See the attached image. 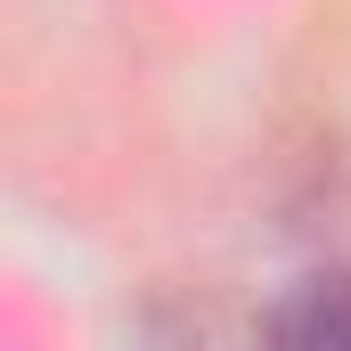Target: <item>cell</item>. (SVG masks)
Wrapping results in <instances>:
<instances>
[{"label": "cell", "instance_id": "1", "mask_svg": "<svg viewBox=\"0 0 351 351\" xmlns=\"http://www.w3.org/2000/svg\"><path fill=\"white\" fill-rule=\"evenodd\" d=\"M262 351H351V269H311L262 319Z\"/></svg>", "mask_w": 351, "mask_h": 351}]
</instances>
